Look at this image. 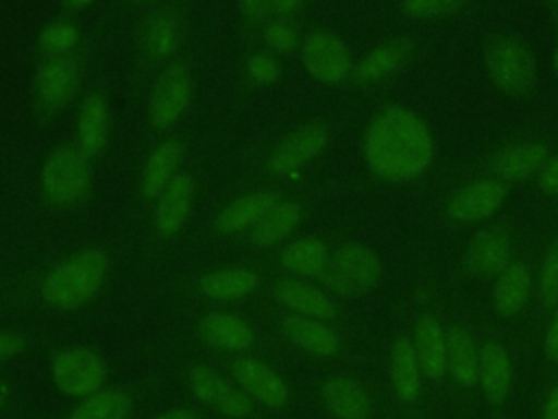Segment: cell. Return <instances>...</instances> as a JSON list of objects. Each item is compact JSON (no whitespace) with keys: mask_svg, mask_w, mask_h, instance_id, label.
<instances>
[{"mask_svg":"<svg viewBox=\"0 0 558 419\" xmlns=\"http://www.w3.org/2000/svg\"><path fill=\"white\" fill-rule=\"evenodd\" d=\"M362 151L368 170L377 179L405 183L427 172L436 144L421 116L403 105H386L371 118Z\"/></svg>","mask_w":558,"mask_h":419,"instance_id":"1","label":"cell"},{"mask_svg":"<svg viewBox=\"0 0 558 419\" xmlns=\"http://www.w3.org/2000/svg\"><path fill=\"white\" fill-rule=\"evenodd\" d=\"M109 255L100 249H81L52 264L41 282L39 297L54 310H78L94 301L109 277Z\"/></svg>","mask_w":558,"mask_h":419,"instance_id":"2","label":"cell"},{"mask_svg":"<svg viewBox=\"0 0 558 419\" xmlns=\"http://www.w3.org/2000/svg\"><path fill=\"white\" fill-rule=\"evenodd\" d=\"M92 164L76 144L52 148L39 172L41 196L57 207L74 205L89 194Z\"/></svg>","mask_w":558,"mask_h":419,"instance_id":"3","label":"cell"},{"mask_svg":"<svg viewBox=\"0 0 558 419\" xmlns=\"http://www.w3.org/2000/svg\"><path fill=\"white\" fill-rule=\"evenodd\" d=\"M381 277V262L364 244L344 242L329 260V266L318 275L323 288L331 297H353L375 286Z\"/></svg>","mask_w":558,"mask_h":419,"instance_id":"4","label":"cell"},{"mask_svg":"<svg viewBox=\"0 0 558 419\" xmlns=\"http://www.w3.org/2000/svg\"><path fill=\"white\" fill-rule=\"evenodd\" d=\"M486 72L506 94L519 96L536 81V59L527 44L517 37H497L486 48Z\"/></svg>","mask_w":558,"mask_h":419,"instance_id":"5","label":"cell"},{"mask_svg":"<svg viewBox=\"0 0 558 419\" xmlns=\"http://www.w3.org/2000/svg\"><path fill=\"white\" fill-rule=\"evenodd\" d=\"M50 378L54 388L72 399H83L107 380L105 360L89 347H63L52 356Z\"/></svg>","mask_w":558,"mask_h":419,"instance_id":"6","label":"cell"},{"mask_svg":"<svg viewBox=\"0 0 558 419\" xmlns=\"http://www.w3.org/2000/svg\"><path fill=\"white\" fill-rule=\"evenodd\" d=\"M192 100V79L183 63H170L155 79L148 94V120L153 129L168 131L172 129Z\"/></svg>","mask_w":558,"mask_h":419,"instance_id":"7","label":"cell"},{"mask_svg":"<svg viewBox=\"0 0 558 419\" xmlns=\"http://www.w3.org/2000/svg\"><path fill=\"white\" fill-rule=\"evenodd\" d=\"M301 63L312 79L325 85H338L353 74L349 46L329 31H314L303 39Z\"/></svg>","mask_w":558,"mask_h":419,"instance_id":"8","label":"cell"},{"mask_svg":"<svg viewBox=\"0 0 558 419\" xmlns=\"http://www.w3.org/2000/svg\"><path fill=\"white\" fill-rule=\"evenodd\" d=\"M190 391L205 406L229 419H248L255 412V402L225 375L207 364H194L190 371Z\"/></svg>","mask_w":558,"mask_h":419,"instance_id":"9","label":"cell"},{"mask_svg":"<svg viewBox=\"0 0 558 419\" xmlns=\"http://www.w3.org/2000/svg\"><path fill=\"white\" fill-rule=\"evenodd\" d=\"M329 142V133L323 124L312 122L305 127H299L296 131L288 133L268 155V170L275 177L290 175L310 161H314Z\"/></svg>","mask_w":558,"mask_h":419,"instance_id":"10","label":"cell"},{"mask_svg":"<svg viewBox=\"0 0 558 419\" xmlns=\"http://www.w3.org/2000/svg\"><path fill=\"white\" fill-rule=\"evenodd\" d=\"M504 199H506L504 181L495 177H484L458 188L449 196L445 212L456 223H480L495 216Z\"/></svg>","mask_w":558,"mask_h":419,"instance_id":"11","label":"cell"},{"mask_svg":"<svg viewBox=\"0 0 558 419\" xmlns=\"http://www.w3.org/2000/svg\"><path fill=\"white\" fill-rule=\"evenodd\" d=\"M231 373L235 384L257 404L266 408H283L290 399L286 380L264 360L253 356H242L233 360Z\"/></svg>","mask_w":558,"mask_h":419,"instance_id":"12","label":"cell"},{"mask_svg":"<svg viewBox=\"0 0 558 419\" xmlns=\"http://www.w3.org/2000/svg\"><path fill=\"white\" fill-rule=\"evenodd\" d=\"M78 87V65L72 57H48L35 74L37 107L54 113L63 109Z\"/></svg>","mask_w":558,"mask_h":419,"instance_id":"13","label":"cell"},{"mask_svg":"<svg viewBox=\"0 0 558 419\" xmlns=\"http://www.w3.org/2000/svg\"><path fill=\"white\" fill-rule=\"evenodd\" d=\"M272 295L277 303L283 306L290 314L331 321L338 312L333 297L323 286H314L299 277L279 279L275 284Z\"/></svg>","mask_w":558,"mask_h":419,"instance_id":"14","label":"cell"},{"mask_svg":"<svg viewBox=\"0 0 558 419\" xmlns=\"http://www.w3.org/2000/svg\"><path fill=\"white\" fill-rule=\"evenodd\" d=\"M153 203H155V212H153L155 231L163 238L177 236L185 225L194 205L192 177L185 172H179Z\"/></svg>","mask_w":558,"mask_h":419,"instance_id":"15","label":"cell"},{"mask_svg":"<svg viewBox=\"0 0 558 419\" xmlns=\"http://www.w3.org/2000/svg\"><path fill=\"white\" fill-rule=\"evenodd\" d=\"M183 153V142L177 137L161 140L150 148L140 175V194L146 201H155L161 190L181 172Z\"/></svg>","mask_w":558,"mask_h":419,"instance_id":"16","label":"cell"},{"mask_svg":"<svg viewBox=\"0 0 558 419\" xmlns=\"http://www.w3.org/2000/svg\"><path fill=\"white\" fill-rule=\"evenodd\" d=\"M198 336L214 349L240 354L251 349L255 332L242 316L227 310H211L198 321Z\"/></svg>","mask_w":558,"mask_h":419,"instance_id":"17","label":"cell"},{"mask_svg":"<svg viewBox=\"0 0 558 419\" xmlns=\"http://www.w3.org/2000/svg\"><path fill=\"white\" fill-rule=\"evenodd\" d=\"M281 332L290 343H294L299 349H303L312 356L331 358L340 351V338L327 325V321L312 319V316H299V314H286L281 319Z\"/></svg>","mask_w":558,"mask_h":419,"instance_id":"18","label":"cell"},{"mask_svg":"<svg viewBox=\"0 0 558 419\" xmlns=\"http://www.w3.org/2000/svg\"><path fill=\"white\" fill-rule=\"evenodd\" d=\"M76 146L92 159L98 155L109 140V105L100 92H92L83 98L76 113L74 129Z\"/></svg>","mask_w":558,"mask_h":419,"instance_id":"19","label":"cell"},{"mask_svg":"<svg viewBox=\"0 0 558 419\" xmlns=\"http://www.w3.org/2000/svg\"><path fill=\"white\" fill-rule=\"evenodd\" d=\"M510 262V236L504 229H482L469 242L464 264L482 277L499 275Z\"/></svg>","mask_w":558,"mask_h":419,"instance_id":"20","label":"cell"},{"mask_svg":"<svg viewBox=\"0 0 558 419\" xmlns=\"http://www.w3.org/2000/svg\"><path fill=\"white\" fill-rule=\"evenodd\" d=\"M259 286V273L244 266L214 268L203 273L198 279V290L203 297L218 303H235L253 295Z\"/></svg>","mask_w":558,"mask_h":419,"instance_id":"21","label":"cell"},{"mask_svg":"<svg viewBox=\"0 0 558 419\" xmlns=\"http://www.w3.org/2000/svg\"><path fill=\"white\" fill-rule=\"evenodd\" d=\"M549 157V148L543 142H519L501 148L493 161L490 170L499 181H525L543 168Z\"/></svg>","mask_w":558,"mask_h":419,"instance_id":"22","label":"cell"},{"mask_svg":"<svg viewBox=\"0 0 558 419\" xmlns=\"http://www.w3.org/2000/svg\"><path fill=\"white\" fill-rule=\"evenodd\" d=\"M277 201L279 196L268 190H255V192L242 194L218 212L214 227L222 236H235V234L248 231Z\"/></svg>","mask_w":558,"mask_h":419,"instance_id":"23","label":"cell"},{"mask_svg":"<svg viewBox=\"0 0 558 419\" xmlns=\"http://www.w3.org/2000/svg\"><path fill=\"white\" fill-rule=\"evenodd\" d=\"M477 384L484 397L493 404H501L508 397L512 386V362L501 343L488 340L480 347Z\"/></svg>","mask_w":558,"mask_h":419,"instance_id":"24","label":"cell"},{"mask_svg":"<svg viewBox=\"0 0 558 419\" xmlns=\"http://www.w3.org/2000/svg\"><path fill=\"white\" fill-rule=\"evenodd\" d=\"M412 345L423 375L438 380L447 373V332L432 314L416 321Z\"/></svg>","mask_w":558,"mask_h":419,"instance_id":"25","label":"cell"},{"mask_svg":"<svg viewBox=\"0 0 558 419\" xmlns=\"http://www.w3.org/2000/svg\"><path fill=\"white\" fill-rule=\"evenodd\" d=\"M320 397L329 412L338 419H366L371 415V397L366 388L353 378H327L320 386Z\"/></svg>","mask_w":558,"mask_h":419,"instance_id":"26","label":"cell"},{"mask_svg":"<svg viewBox=\"0 0 558 419\" xmlns=\"http://www.w3.org/2000/svg\"><path fill=\"white\" fill-rule=\"evenodd\" d=\"M495 277H497L495 288H493L495 310L501 316L519 314L530 299L532 271L527 268V264L514 260V262H508V266Z\"/></svg>","mask_w":558,"mask_h":419,"instance_id":"27","label":"cell"},{"mask_svg":"<svg viewBox=\"0 0 558 419\" xmlns=\"http://www.w3.org/2000/svg\"><path fill=\"white\" fill-rule=\"evenodd\" d=\"M329 247L314 236L296 238L288 242L279 253V264L294 277H318L329 266Z\"/></svg>","mask_w":558,"mask_h":419,"instance_id":"28","label":"cell"},{"mask_svg":"<svg viewBox=\"0 0 558 419\" xmlns=\"http://www.w3.org/2000/svg\"><path fill=\"white\" fill-rule=\"evenodd\" d=\"M423 371L412 345V338L399 336L390 349V384L401 402H414L421 393Z\"/></svg>","mask_w":558,"mask_h":419,"instance_id":"29","label":"cell"},{"mask_svg":"<svg viewBox=\"0 0 558 419\" xmlns=\"http://www.w3.org/2000/svg\"><path fill=\"white\" fill-rule=\"evenodd\" d=\"M477 362H480V347L475 345L471 332L466 327L453 325L447 330V371L451 378L471 388L477 384Z\"/></svg>","mask_w":558,"mask_h":419,"instance_id":"30","label":"cell"},{"mask_svg":"<svg viewBox=\"0 0 558 419\" xmlns=\"http://www.w3.org/2000/svg\"><path fill=\"white\" fill-rule=\"evenodd\" d=\"M301 223V205L296 201H277L251 229L248 238L255 247H272L296 229Z\"/></svg>","mask_w":558,"mask_h":419,"instance_id":"31","label":"cell"},{"mask_svg":"<svg viewBox=\"0 0 558 419\" xmlns=\"http://www.w3.org/2000/svg\"><path fill=\"white\" fill-rule=\"evenodd\" d=\"M412 50V44L403 37H395L386 44L375 46L360 63L357 68H353V74L360 83H377L386 76H390L392 72H397L401 68V63L408 59Z\"/></svg>","mask_w":558,"mask_h":419,"instance_id":"32","label":"cell"},{"mask_svg":"<svg viewBox=\"0 0 558 419\" xmlns=\"http://www.w3.org/2000/svg\"><path fill=\"white\" fill-rule=\"evenodd\" d=\"M133 397L122 388H98L83 397L68 415V419H129Z\"/></svg>","mask_w":558,"mask_h":419,"instance_id":"33","label":"cell"},{"mask_svg":"<svg viewBox=\"0 0 558 419\" xmlns=\"http://www.w3.org/2000/svg\"><path fill=\"white\" fill-rule=\"evenodd\" d=\"M179 44V20L172 13H157L146 26L144 50L153 61H161L174 52Z\"/></svg>","mask_w":558,"mask_h":419,"instance_id":"34","label":"cell"},{"mask_svg":"<svg viewBox=\"0 0 558 419\" xmlns=\"http://www.w3.org/2000/svg\"><path fill=\"white\" fill-rule=\"evenodd\" d=\"M81 39V33L76 28L74 22L70 20H54L50 24H46L39 33V48L48 55V57H63L70 50L76 48Z\"/></svg>","mask_w":558,"mask_h":419,"instance_id":"35","label":"cell"},{"mask_svg":"<svg viewBox=\"0 0 558 419\" xmlns=\"http://www.w3.org/2000/svg\"><path fill=\"white\" fill-rule=\"evenodd\" d=\"M244 74H246V81L251 85H257V87H264V85H272L279 74H281V65L277 61L275 55L266 52V50H259V52H253L248 59H246V65H244Z\"/></svg>","mask_w":558,"mask_h":419,"instance_id":"36","label":"cell"},{"mask_svg":"<svg viewBox=\"0 0 558 419\" xmlns=\"http://www.w3.org/2000/svg\"><path fill=\"white\" fill-rule=\"evenodd\" d=\"M538 299L545 308L558 303V244H554L541 264L538 271Z\"/></svg>","mask_w":558,"mask_h":419,"instance_id":"37","label":"cell"},{"mask_svg":"<svg viewBox=\"0 0 558 419\" xmlns=\"http://www.w3.org/2000/svg\"><path fill=\"white\" fill-rule=\"evenodd\" d=\"M264 41L272 52H294L299 48V31L283 20H272L264 31Z\"/></svg>","mask_w":558,"mask_h":419,"instance_id":"38","label":"cell"},{"mask_svg":"<svg viewBox=\"0 0 558 419\" xmlns=\"http://www.w3.org/2000/svg\"><path fill=\"white\" fill-rule=\"evenodd\" d=\"M466 0H403V11L410 17L425 20V17H440L447 13L458 11Z\"/></svg>","mask_w":558,"mask_h":419,"instance_id":"39","label":"cell"},{"mask_svg":"<svg viewBox=\"0 0 558 419\" xmlns=\"http://www.w3.org/2000/svg\"><path fill=\"white\" fill-rule=\"evenodd\" d=\"M538 188L549 194V196H558V153L549 155L547 161L543 164V168L538 170Z\"/></svg>","mask_w":558,"mask_h":419,"instance_id":"40","label":"cell"},{"mask_svg":"<svg viewBox=\"0 0 558 419\" xmlns=\"http://www.w3.org/2000/svg\"><path fill=\"white\" fill-rule=\"evenodd\" d=\"M24 347H26V340L22 334L11 330H0V362L22 354Z\"/></svg>","mask_w":558,"mask_h":419,"instance_id":"41","label":"cell"},{"mask_svg":"<svg viewBox=\"0 0 558 419\" xmlns=\"http://www.w3.org/2000/svg\"><path fill=\"white\" fill-rule=\"evenodd\" d=\"M543 347L549 360L558 362V303L551 308V319L545 327V338H543Z\"/></svg>","mask_w":558,"mask_h":419,"instance_id":"42","label":"cell"},{"mask_svg":"<svg viewBox=\"0 0 558 419\" xmlns=\"http://www.w3.org/2000/svg\"><path fill=\"white\" fill-rule=\"evenodd\" d=\"M272 9V0H242V11L251 20H259Z\"/></svg>","mask_w":558,"mask_h":419,"instance_id":"43","label":"cell"},{"mask_svg":"<svg viewBox=\"0 0 558 419\" xmlns=\"http://www.w3.org/2000/svg\"><path fill=\"white\" fill-rule=\"evenodd\" d=\"M541 419H558V384L549 388L541 410Z\"/></svg>","mask_w":558,"mask_h":419,"instance_id":"44","label":"cell"},{"mask_svg":"<svg viewBox=\"0 0 558 419\" xmlns=\"http://www.w3.org/2000/svg\"><path fill=\"white\" fill-rule=\"evenodd\" d=\"M150 419H198V417L187 408H172V410H163L159 415H153Z\"/></svg>","mask_w":558,"mask_h":419,"instance_id":"45","label":"cell"},{"mask_svg":"<svg viewBox=\"0 0 558 419\" xmlns=\"http://www.w3.org/2000/svg\"><path fill=\"white\" fill-rule=\"evenodd\" d=\"M303 0H272V9L277 13H292Z\"/></svg>","mask_w":558,"mask_h":419,"instance_id":"46","label":"cell"},{"mask_svg":"<svg viewBox=\"0 0 558 419\" xmlns=\"http://www.w3.org/2000/svg\"><path fill=\"white\" fill-rule=\"evenodd\" d=\"M63 2V7L65 9H70V11H78V9H85L87 4H92L94 0H61Z\"/></svg>","mask_w":558,"mask_h":419,"instance_id":"47","label":"cell"},{"mask_svg":"<svg viewBox=\"0 0 558 419\" xmlns=\"http://www.w3.org/2000/svg\"><path fill=\"white\" fill-rule=\"evenodd\" d=\"M9 395H11V391H9L7 382L0 380V408H4V404L9 402Z\"/></svg>","mask_w":558,"mask_h":419,"instance_id":"48","label":"cell"},{"mask_svg":"<svg viewBox=\"0 0 558 419\" xmlns=\"http://www.w3.org/2000/svg\"><path fill=\"white\" fill-rule=\"evenodd\" d=\"M554 70H556V74H558V44H556V48H554Z\"/></svg>","mask_w":558,"mask_h":419,"instance_id":"49","label":"cell"},{"mask_svg":"<svg viewBox=\"0 0 558 419\" xmlns=\"http://www.w3.org/2000/svg\"><path fill=\"white\" fill-rule=\"evenodd\" d=\"M135 2H153V0H135Z\"/></svg>","mask_w":558,"mask_h":419,"instance_id":"50","label":"cell"},{"mask_svg":"<svg viewBox=\"0 0 558 419\" xmlns=\"http://www.w3.org/2000/svg\"><path fill=\"white\" fill-rule=\"evenodd\" d=\"M556 2H558V0H556Z\"/></svg>","mask_w":558,"mask_h":419,"instance_id":"51","label":"cell"}]
</instances>
